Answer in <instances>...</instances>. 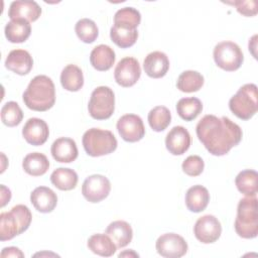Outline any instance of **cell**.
<instances>
[{"label": "cell", "instance_id": "cell-1", "mask_svg": "<svg viewBox=\"0 0 258 258\" xmlns=\"http://www.w3.org/2000/svg\"><path fill=\"white\" fill-rule=\"evenodd\" d=\"M196 132L199 140L213 155L227 154L242 140V129L226 116H204L197 124Z\"/></svg>", "mask_w": 258, "mask_h": 258}, {"label": "cell", "instance_id": "cell-2", "mask_svg": "<svg viewBox=\"0 0 258 258\" xmlns=\"http://www.w3.org/2000/svg\"><path fill=\"white\" fill-rule=\"evenodd\" d=\"M22 99L30 110L47 111L55 102V88L52 80L44 75L34 77L24 91Z\"/></svg>", "mask_w": 258, "mask_h": 258}, {"label": "cell", "instance_id": "cell-3", "mask_svg": "<svg viewBox=\"0 0 258 258\" xmlns=\"http://www.w3.org/2000/svg\"><path fill=\"white\" fill-rule=\"evenodd\" d=\"M32 215L24 205H16L9 212L0 215V240L7 241L25 232L31 223Z\"/></svg>", "mask_w": 258, "mask_h": 258}, {"label": "cell", "instance_id": "cell-4", "mask_svg": "<svg viewBox=\"0 0 258 258\" xmlns=\"http://www.w3.org/2000/svg\"><path fill=\"white\" fill-rule=\"evenodd\" d=\"M234 227L236 233L244 239L257 237L258 213L256 197H247L239 201Z\"/></svg>", "mask_w": 258, "mask_h": 258}, {"label": "cell", "instance_id": "cell-5", "mask_svg": "<svg viewBox=\"0 0 258 258\" xmlns=\"http://www.w3.org/2000/svg\"><path fill=\"white\" fill-rule=\"evenodd\" d=\"M83 146L86 153L93 157L103 156L116 150L118 142L114 134L109 130L91 128L83 135Z\"/></svg>", "mask_w": 258, "mask_h": 258}, {"label": "cell", "instance_id": "cell-6", "mask_svg": "<svg viewBox=\"0 0 258 258\" xmlns=\"http://www.w3.org/2000/svg\"><path fill=\"white\" fill-rule=\"evenodd\" d=\"M231 112L242 120H249L257 113V86L246 84L230 99Z\"/></svg>", "mask_w": 258, "mask_h": 258}, {"label": "cell", "instance_id": "cell-7", "mask_svg": "<svg viewBox=\"0 0 258 258\" xmlns=\"http://www.w3.org/2000/svg\"><path fill=\"white\" fill-rule=\"evenodd\" d=\"M89 114L96 120L109 119L115 110V95L107 86L97 87L91 94L88 104Z\"/></svg>", "mask_w": 258, "mask_h": 258}, {"label": "cell", "instance_id": "cell-8", "mask_svg": "<svg viewBox=\"0 0 258 258\" xmlns=\"http://www.w3.org/2000/svg\"><path fill=\"white\" fill-rule=\"evenodd\" d=\"M213 56L216 64L227 72L238 70L244 60L240 46L233 41H222L216 44Z\"/></svg>", "mask_w": 258, "mask_h": 258}, {"label": "cell", "instance_id": "cell-9", "mask_svg": "<svg viewBox=\"0 0 258 258\" xmlns=\"http://www.w3.org/2000/svg\"><path fill=\"white\" fill-rule=\"evenodd\" d=\"M156 251L165 258H179L187 252V243L175 233H165L158 237L155 243Z\"/></svg>", "mask_w": 258, "mask_h": 258}, {"label": "cell", "instance_id": "cell-10", "mask_svg": "<svg viewBox=\"0 0 258 258\" xmlns=\"http://www.w3.org/2000/svg\"><path fill=\"white\" fill-rule=\"evenodd\" d=\"M111 190L110 180L102 174L88 176L82 185V194L90 203H99L105 200Z\"/></svg>", "mask_w": 258, "mask_h": 258}, {"label": "cell", "instance_id": "cell-11", "mask_svg": "<svg viewBox=\"0 0 258 258\" xmlns=\"http://www.w3.org/2000/svg\"><path fill=\"white\" fill-rule=\"evenodd\" d=\"M194 234L204 244L214 243L222 234L221 223L215 216L205 215L197 220L194 226Z\"/></svg>", "mask_w": 258, "mask_h": 258}, {"label": "cell", "instance_id": "cell-12", "mask_svg": "<svg viewBox=\"0 0 258 258\" xmlns=\"http://www.w3.org/2000/svg\"><path fill=\"white\" fill-rule=\"evenodd\" d=\"M141 76V68L138 60L132 56L122 58L114 70V78L118 85L129 88L137 83Z\"/></svg>", "mask_w": 258, "mask_h": 258}, {"label": "cell", "instance_id": "cell-13", "mask_svg": "<svg viewBox=\"0 0 258 258\" xmlns=\"http://www.w3.org/2000/svg\"><path fill=\"white\" fill-rule=\"evenodd\" d=\"M116 127L121 138L127 142H137L145 135L143 121L135 114H125L120 117Z\"/></svg>", "mask_w": 258, "mask_h": 258}, {"label": "cell", "instance_id": "cell-14", "mask_svg": "<svg viewBox=\"0 0 258 258\" xmlns=\"http://www.w3.org/2000/svg\"><path fill=\"white\" fill-rule=\"evenodd\" d=\"M49 129L46 122L39 118H29L22 128V136L27 143L39 146L46 142Z\"/></svg>", "mask_w": 258, "mask_h": 258}, {"label": "cell", "instance_id": "cell-15", "mask_svg": "<svg viewBox=\"0 0 258 258\" xmlns=\"http://www.w3.org/2000/svg\"><path fill=\"white\" fill-rule=\"evenodd\" d=\"M191 137L183 126H174L165 137V146L169 153L181 155L189 148Z\"/></svg>", "mask_w": 258, "mask_h": 258}, {"label": "cell", "instance_id": "cell-16", "mask_svg": "<svg viewBox=\"0 0 258 258\" xmlns=\"http://www.w3.org/2000/svg\"><path fill=\"white\" fill-rule=\"evenodd\" d=\"M41 8L35 1L16 0L11 2L8 9V17L12 19H25L33 22L39 18Z\"/></svg>", "mask_w": 258, "mask_h": 258}, {"label": "cell", "instance_id": "cell-17", "mask_svg": "<svg viewBox=\"0 0 258 258\" xmlns=\"http://www.w3.org/2000/svg\"><path fill=\"white\" fill-rule=\"evenodd\" d=\"M54 160L63 163H70L78 157V147L76 141L69 137H59L53 141L50 148Z\"/></svg>", "mask_w": 258, "mask_h": 258}, {"label": "cell", "instance_id": "cell-18", "mask_svg": "<svg viewBox=\"0 0 258 258\" xmlns=\"http://www.w3.org/2000/svg\"><path fill=\"white\" fill-rule=\"evenodd\" d=\"M5 67L19 76H24L31 71L33 59L27 50L13 49L8 53L5 59Z\"/></svg>", "mask_w": 258, "mask_h": 258}, {"label": "cell", "instance_id": "cell-19", "mask_svg": "<svg viewBox=\"0 0 258 258\" xmlns=\"http://www.w3.org/2000/svg\"><path fill=\"white\" fill-rule=\"evenodd\" d=\"M143 69L145 74L150 78H162L169 69V59L162 51H152L144 58Z\"/></svg>", "mask_w": 258, "mask_h": 258}, {"label": "cell", "instance_id": "cell-20", "mask_svg": "<svg viewBox=\"0 0 258 258\" xmlns=\"http://www.w3.org/2000/svg\"><path fill=\"white\" fill-rule=\"evenodd\" d=\"M30 202L40 213H50L57 204L56 194L47 186H38L30 194Z\"/></svg>", "mask_w": 258, "mask_h": 258}, {"label": "cell", "instance_id": "cell-21", "mask_svg": "<svg viewBox=\"0 0 258 258\" xmlns=\"http://www.w3.org/2000/svg\"><path fill=\"white\" fill-rule=\"evenodd\" d=\"M115 51L109 45L99 44L90 53V62L94 69L100 72L110 70L115 62Z\"/></svg>", "mask_w": 258, "mask_h": 258}, {"label": "cell", "instance_id": "cell-22", "mask_svg": "<svg viewBox=\"0 0 258 258\" xmlns=\"http://www.w3.org/2000/svg\"><path fill=\"white\" fill-rule=\"evenodd\" d=\"M106 234L112 239L117 248L127 246L133 237L131 226L125 221H114L109 224L106 229Z\"/></svg>", "mask_w": 258, "mask_h": 258}, {"label": "cell", "instance_id": "cell-23", "mask_svg": "<svg viewBox=\"0 0 258 258\" xmlns=\"http://www.w3.org/2000/svg\"><path fill=\"white\" fill-rule=\"evenodd\" d=\"M185 206L194 213H200L204 211L210 202L209 190L200 184L189 187L185 194Z\"/></svg>", "mask_w": 258, "mask_h": 258}, {"label": "cell", "instance_id": "cell-24", "mask_svg": "<svg viewBox=\"0 0 258 258\" xmlns=\"http://www.w3.org/2000/svg\"><path fill=\"white\" fill-rule=\"evenodd\" d=\"M5 36L12 43L24 42L31 33V25L25 19H12L4 28Z\"/></svg>", "mask_w": 258, "mask_h": 258}, {"label": "cell", "instance_id": "cell-25", "mask_svg": "<svg viewBox=\"0 0 258 258\" xmlns=\"http://www.w3.org/2000/svg\"><path fill=\"white\" fill-rule=\"evenodd\" d=\"M60 84L67 91L78 92L84 86L82 70L76 64H68L60 73Z\"/></svg>", "mask_w": 258, "mask_h": 258}, {"label": "cell", "instance_id": "cell-26", "mask_svg": "<svg viewBox=\"0 0 258 258\" xmlns=\"http://www.w3.org/2000/svg\"><path fill=\"white\" fill-rule=\"evenodd\" d=\"M22 167L29 175L40 176L48 170L49 161L44 154L40 152H31L23 158Z\"/></svg>", "mask_w": 258, "mask_h": 258}, {"label": "cell", "instance_id": "cell-27", "mask_svg": "<svg viewBox=\"0 0 258 258\" xmlns=\"http://www.w3.org/2000/svg\"><path fill=\"white\" fill-rule=\"evenodd\" d=\"M235 184L241 194L247 197H256L258 191V174L253 169H244L237 174Z\"/></svg>", "mask_w": 258, "mask_h": 258}, {"label": "cell", "instance_id": "cell-28", "mask_svg": "<svg viewBox=\"0 0 258 258\" xmlns=\"http://www.w3.org/2000/svg\"><path fill=\"white\" fill-rule=\"evenodd\" d=\"M87 245L93 253L103 257H110L117 250L115 243L107 234L92 235L88 239Z\"/></svg>", "mask_w": 258, "mask_h": 258}, {"label": "cell", "instance_id": "cell-29", "mask_svg": "<svg viewBox=\"0 0 258 258\" xmlns=\"http://www.w3.org/2000/svg\"><path fill=\"white\" fill-rule=\"evenodd\" d=\"M78 174L72 168L59 167L52 171L50 175L51 183L60 190H71L78 183Z\"/></svg>", "mask_w": 258, "mask_h": 258}, {"label": "cell", "instance_id": "cell-30", "mask_svg": "<svg viewBox=\"0 0 258 258\" xmlns=\"http://www.w3.org/2000/svg\"><path fill=\"white\" fill-rule=\"evenodd\" d=\"M203 111V104L196 97L181 98L176 104V112L178 116L185 120L191 121L196 119Z\"/></svg>", "mask_w": 258, "mask_h": 258}, {"label": "cell", "instance_id": "cell-31", "mask_svg": "<svg viewBox=\"0 0 258 258\" xmlns=\"http://www.w3.org/2000/svg\"><path fill=\"white\" fill-rule=\"evenodd\" d=\"M110 37L112 41L121 48L132 46L138 37L137 29H132L124 26L113 25L110 29Z\"/></svg>", "mask_w": 258, "mask_h": 258}, {"label": "cell", "instance_id": "cell-32", "mask_svg": "<svg viewBox=\"0 0 258 258\" xmlns=\"http://www.w3.org/2000/svg\"><path fill=\"white\" fill-rule=\"evenodd\" d=\"M204 85V77L197 71L182 72L176 81V87L184 93H194L199 91Z\"/></svg>", "mask_w": 258, "mask_h": 258}, {"label": "cell", "instance_id": "cell-33", "mask_svg": "<svg viewBox=\"0 0 258 258\" xmlns=\"http://www.w3.org/2000/svg\"><path fill=\"white\" fill-rule=\"evenodd\" d=\"M147 120L151 129L155 132H161L167 128L171 122L170 111L164 106H156L148 113Z\"/></svg>", "mask_w": 258, "mask_h": 258}, {"label": "cell", "instance_id": "cell-34", "mask_svg": "<svg viewBox=\"0 0 258 258\" xmlns=\"http://www.w3.org/2000/svg\"><path fill=\"white\" fill-rule=\"evenodd\" d=\"M141 14L133 7H123L114 15V25L136 29L140 24Z\"/></svg>", "mask_w": 258, "mask_h": 258}, {"label": "cell", "instance_id": "cell-35", "mask_svg": "<svg viewBox=\"0 0 258 258\" xmlns=\"http://www.w3.org/2000/svg\"><path fill=\"white\" fill-rule=\"evenodd\" d=\"M75 31L79 39H81L85 43L94 42L99 35V29L97 24L95 23V21L89 18L80 19L75 25Z\"/></svg>", "mask_w": 258, "mask_h": 258}, {"label": "cell", "instance_id": "cell-36", "mask_svg": "<svg viewBox=\"0 0 258 258\" xmlns=\"http://www.w3.org/2000/svg\"><path fill=\"white\" fill-rule=\"evenodd\" d=\"M23 119V112L19 105L14 101L6 102L1 108V120L8 127L20 124Z\"/></svg>", "mask_w": 258, "mask_h": 258}, {"label": "cell", "instance_id": "cell-37", "mask_svg": "<svg viewBox=\"0 0 258 258\" xmlns=\"http://www.w3.org/2000/svg\"><path fill=\"white\" fill-rule=\"evenodd\" d=\"M182 170L189 176L200 175L205 167V162L199 155H189L182 162Z\"/></svg>", "mask_w": 258, "mask_h": 258}, {"label": "cell", "instance_id": "cell-38", "mask_svg": "<svg viewBox=\"0 0 258 258\" xmlns=\"http://www.w3.org/2000/svg\"><path fill=\"white\" fill-rule=\"evenodd\" d=\"M233 4L237 11L245 16H254L257 14V2L256 1H234Z\"/></svg>", "mask_w": 258, "mask_h": 258}, {"label": "cell", "instance_id": "cell-39", "mask_svg": "<svg viewBox=\"0 0 258 258\" xmlns=\"http://www.w3.org/2000/svg\"><path fill=\"white\" fill-rule=\"evenodd\" d=\"M6 257H24L23 252L17 248V247H6L3 248L1 252V258H6Z\"/></svg>", "mask_w": 258, "mask_h": 258}]
</instances>
